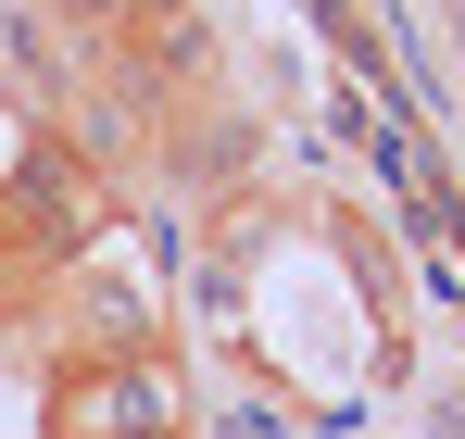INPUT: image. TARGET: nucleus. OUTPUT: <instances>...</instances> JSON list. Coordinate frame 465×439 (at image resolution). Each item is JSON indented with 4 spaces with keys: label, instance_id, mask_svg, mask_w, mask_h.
Instances as JSON below:
<instances>
[{
    "label": "nucleus",
    "instance_id": "2",
    "mask_svg": "<svg viewBox=\"0 0 465 439\" xmlns=\"http://www.w3.org/2000/svg\"><path fill=\"white\" fill-rule=\"evenodd\" d=\"M51 439H189V376L152 352H114V365H76L51 389Z\"/></svg>",
    "mask_w": 465,
    "mask_h": 439
},
{
    "label": "nucleus",
    "instance_id": "3",
    "mask_svg": "<svg viewBox=\"0 0 465 439\" xmlns=\"http://www.w3.org/2000/svg\"><path fill=\"white\" fill-rule=\"evenodd\" d=\"M252 151H264L252 113H202V126L176 139V176H189V189H239V176H252Z\"/></svg>",
    "mask_w": 465,
    "mask_h": 439
},
{
    "label": "nucleus",
    "instance_id": "5",
    "mask_svg": "<svg viewBox=\"0 0 465 439\" xmlns=\"http://www.w3.org/2000/svg\"><path fill=\"white\" fill-rule=\"evenodd\" d=\"M51 25H76V38H114V25H139V0H38Z\"/></svg>",
    "mask_w": 465,
    "mask_h": 439
},
{
    "label": "nucleus",
    "instance_id": "1",
    "mask_svg": "<svg viewBox=\"0 0 465 439\" xmlns=\"http://www.w3.org/2000/svg\"><path fill=\"white\" fill-rule=\"evenodd\" d=\"M88 239H101V189H88L76 151H25L0 176V301H25V277H76Z\"/></svg>",
    "mask_w": 465,
    "mask_h": 439
},
{
    "label": "nucleus",
    "instance_id": "4",
    "mask_svg": "<svg viewBox=\"0 0 465 439\" xmlns=\"http://www.w3.org/2000/svg\"><path fill=\"white\" fill-rule=\"evenodd\" d=\"M189 439H290V415H277L264 389H227V402H202V415H189Z\"/></svg>",
    "mask_w": 465,
    "mask_h": 439
}]
</instances>
